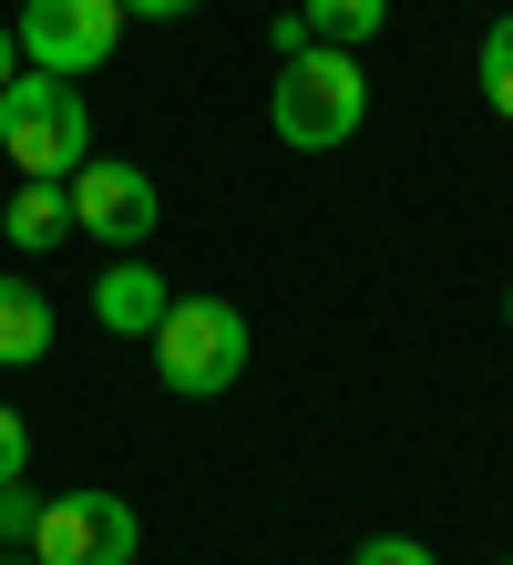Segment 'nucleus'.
<instances>
[{
    "instance_id": "1",
    "label": "nucleus",
    "mask_w": 513,
    "mask_h": 565,
    "mask_svg": "<svg viewBox=\"0 0 513 565\" xmlns=\"http://www.w3.org/2000/svg\"><path fill=\"white\" fill-rule=\"evenodd\" d=\"M267 124H278V145H298V154L350 145L360 124H370V73H360V52H329V42L288 52L278 83H267Z\"/></svg>"
},
{
    "instance_id": "2",
    "label": "nucleus",
    "mask_w": 513,
    "mask_h": 565,
    "mask_svg": "<svg viewBox=\"0 0 513 565\" xmlns=\"http://www.w3.org/2000/svg\"><path fill=\"white\" fill-rule=\"evenodd\" d=\"M0 154L21 164V175H42V185H62L73 164H93V104L62 73H21L0 83Z\"/></svg>"
},
{
    "instance_id": "3",
    "label": "nucleus",
    "mask_w": 513,
    "mask_h": 565,
    "mask_svg": "<svg viewBox=\"0 0 513 565\" xmlns=\"http://www.w3.org/2000/svg\"><path fill=\"white\" fill-rule=\"evenodd\" d=\"M154 371H164V391H185V402H226V391L247 381V319H236L226 298H175V309L154 319Z\"/></svg>"
},
{
    "instance_id": "4",
    "label": "nucleus",
    "mask_w": 513,
    "mask_h": 565,
    "mask_svg": "<svg viewBox=\"0 0 513 565\" xmlns=\"http://www.w3.org/2000/svg\"><path fill=\"white\" fill-rule=\"evenodd\" d=\"M11 42H21L31 73L83 83V73H103V62H114V42H124V0H21Z\"/></svg>"
},
{
    "instance_id": "5",
    "label": "nucleus",
    "mask_w": 513,
    "mask_h": 565,
    "mask_svg": "<svg viewBox=\"0 0 513 565\" xmlns=\"http://www.w3.org/2000/svg\"><path fill=\"white\" fill-rule=\"evenodd\" d=\"M145 555V514L124 493H62L31 524V565H133Z\"/></svg>"
},
{
    "instance_id": "6",
    "label": "nucleus",
    "mask_w": 513,
    "mask_h": 565,
    "mask_svg": "<svg viewBox=\"0 0 513 565\" xmlns=\"http://www.w3.org/2000/svg\"><path fill=\"white\" fill-rule=\"evenodd\" d=\"M62 195H73V237L114 247V257H145L154 216H164V195H154L145 164H73V175H62Z\"/></svg>"
},
{
    "instance_id": "7",
    "label": "nucleus",
    "mask_w": 513,
    "mask_h": 565,
    "mask_svg": "<svg viewBox=\"0 0 513 565\" xmlns=\"http://www.w3.org/2000/svg\"><path fill=\"white\" fill-rule=\"evenodd\" d=\"M164 309H175V288L154 278V257H114V268L93 278V319L114 329V340H154Z\"/></svg>"
},
{
    "instance_id": "8",
    "label": "nucleus",
    "mask_w": 513,
    "mask_h": 565,
    "mask_svg": "<svg viewBox=\"0 0 513 565\" xmlns=\"http://www.w3.org/2000/svg\"><path fill=\"white\" fill-rule=\"evenodd\" d=\"M52 298H42V278H11L0 268V371H31V360H52Z\"/></svg>"
},
{
    "instance_id": "9",
    "label": "nucleus",
    "mask_w": 513,
    "mask_h": 565,
    "mask_svg": "<svg viewBox=\"0 0 513 565\" xmlns=\"http://www.w3.org/2000/svg\"><path fill=\"white\" fill-rule=\"evenodd\" d=\"M0 237H11V247H31V257H42V247H62V237H73V195H62V185H42V175H21V195L0 206Z\"/></svg>"
},
{
    "instance_id": "10",
    "label": "nucleus",
    "mask_w": 513,
    "mask_h": 565,
    "mask_svg": "<svg viewBox=\"0 0 513 565\" xmlns=\"http://www.w3.org/2000/svg\"><path fill=\"white\" fill-rule=\"evenodd\" d=\"M298 21H308V42L360 52V42H381V31H391V0H298Z\"/></svg>"
},
{
    "instance_id": "11",
    "label": "nucleus",
    "mask_w": 513,
    "mask_h": 565,
    "mask_svg": "<svg viewBox=\"0 0 513 565\" xmlns=\"http://www.w3.org/2000/svg\"><path fill=\"white\" fill-rule=\"evenodd\" d=\"M472 73H483V104H493V114L513 124V11H503V21L483 31V62H472Z\"/></svg>"
},
{
    "instance_id": "12",
    "label": "nucleus",
    "mask_w": 513,
    "mask_h": 565,
    "mask_svg": "<svg viewBox=\"0 0 513 565\" xmlns=\"http://www.w3.org/2000/svg\"><path fill=\"white\" fill-rule=\"evenodd\" d=\"M350 565H441V555H431L421 535H360V555H350Z\"/></svg>"
},
{
    "instance_id": "13",
    "label": "nucleus",
    "mask_w": 513,
    "mask_h": 565,
    "mask_svg": "<svg viewBox=\"0 0 513 565\" xmlns=\"http://www.w3.org/2000/svg\"><path fill=\"white\" fill-rule=\"evenodd\" d=\"M21 473H31V422L0 402V483H21Z\"/></svg>"
},
{
    "instance_id": "14",
    "label": "nucleus",
    "mask_w": 513,
    "mask_h": 565,
    "mask_svg": "<svg viewBox=\"0 0 513 565\" xmlns=\"http://www.w3.org/2000/svg\"><path fill=\"white\" fill-rule=\"evenodd\" d=\"M31 524H42V504L21 483H0V545H31Z\"/></svg>"
},
{
    "instance_id": "15",
    "label": "nucleus",
    "mask_w": 513,
    "mask_h": 565,
    "mask_svg": "<svg viewBox=\"0 0 513 565\" xmlns=\"http://www.w3.org/2000/svg\"><path fill=\"white\" fill-rule=\"evenodd\" d=\"M185 11H205V0H124V21H185Z\"/></svg>"
},
{
    "instance_id": "16",
    "label": "nucleus",
    "mask_w": 513,
    "mask_h": 565,
    "mask_svg": "<svg viewBox=\"0 0 513 565\" xmlns=\"http://www.w3.org/2000/svg\"><path fill=\"white\" fill-rule=\"evenodd\" d=\"M21 73V42H11V21H0V83H11Z\"/></svg>"
},
{
    "instance_id": "17",
    "label": "nucleus",
    "mask_w": 513,
    "mask_h": 565,
    "mask_svg": "<svg viewBox=\"0 0 513 565\" xmlns=\"http://www.w3.org/2000/svg\"><path fill=\"white\" fill-rule=\"evenodd\" d=\"M503 329H513V288H503Z\"/></svg>"
},
{
    "instance_id": "18",
    "label": "nucleus",
    "mask_w": 513,
    "mask_h": 565,
    "mask_svg": "<svg viewBox=\"0 0 513 565\" xmlns=\"http://www.w3.org/2000/svg\"><path fill=\"white\" fill-rule=\"evenodd\" d=\"M0 565H31V555H0Z\"/></svg>"
},
{
    "instance_id": "19",
    "label": "nucleus",
    "mask_w": 513,
    "mask_h": 565,
    "mask_svg": "<svg viewBox=\"0 0 513 565\" xmlns=\"http://www.w3.org/2000/svg\"><path fill=\"white\" fill-rule=\"evenodd\" d=\"M503 565H513V555H503Z\"/></svg>"
}]
</instances>
